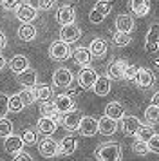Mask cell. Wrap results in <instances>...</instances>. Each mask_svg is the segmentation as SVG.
Listing matches in <instances>:
<instances>
[{
	"mask_svg": "<svg viewBox=\"0 0 159 161\" xmlns=\"http://www.w3.org/2000/svg\"><path fill=\"white\" fill-rule=\"evenodd\" d=\"M141 127V121L136 116H123L121 118V132L125 136H136Z\"/></svg>",
	"mask_w": 159,
	"mask_h": 161,
	"instance_id": "5bb4252c",
	"label": "cell"
},
{
	"mask_svg": "<svg viewBox=\"0 0 159 161\" xmlns=\"http://www.w3.org/2000/svg\"><path fill=\"white\" fill-rule=\"evenodd\" d=\"M20 138L24 141V145H36L38 143V134H36L35 129H25Z\"/></svg>",
	"mask_w": 159,
	"mask_h": 161,
	"instance_id": "d6a6232c",
	"label": "cell"
},
{
	"mask_svg": "<svg viewBox=\"0 0 159 161\" xmlns=\"http://www.w3.org/2000/svg\"><path fill=\"white\" fill-rule=\"evenodd\" d=\"M14 16L22 24H33L38 18V11H36L35 6H31L27 2H20V6L14 9Z\"/></svg>",
	"mask_w": 159,
	"mask_h": 161,
	"instance_id": "7a4b0ae2",
	"label": "cell"
},
{
	"mask_svg": "<svg viewBox=\"0 0 159 161\" xmlns=\"http://www.w3.org/2000/svg\"><path fill=\"white\" fill-rule=\"evenodd\" d=\"M11 134H13V123H11V119L0 118V138L6 139L7 136H11Z\"/></svg>",
	"mask_w": 159,
	"mask_h": 161,
	"instance_id": "d590c367",
	"label": "cell"
},
{
	"mask_svg": "<svg viewBox=\"0 0 159 161\" xmlns=\"http://www.w3.org/2000/svg\"><path fill=\"white\" fill-rule=\"evenodd\" d=\"M6 45H7V38H6V35H4V31H0V51H4Z\"/></svg>",
	"mask_w": 159,
	"mask_h": 161,
	"instance_id": "7dc6e473",
	"label": "cell"
},
{
	"mask_svg": "<svg viewBox=\"0 0 159 161\" xmlns=\"http://www.w3.org/2000/svg\"><path fill=\"white\" fill-rule=\"evenodd\" d=\"M16 35H18L22 42H33L36 38V27L33 24H22L18 31H16Z\"/></svg>",
	"mask_w": 159,
	"mask_h": 161,
	"instance_id": "f1b7e54d",
	"label": "cell"
},
{
	"mask_svg": "<svg viewBox=\"0 0 159 161\" xmlns=\"http://www.w3.org/2000/svg\"><path fill=\"white\" fill-rule=\"evenodd\" d=\"M132 150H134L137 156H146V154H148V145H146L145 141H139V139H136V141L132 143Z\"/></svg>",
	"mask_w": 159,
	"mask_h": 161,
	"instance_id": "f35d334b",
	"label": "cell"
},
{
	"mask_svg": "<svg viewBox=\"0 0 159 161\" xmlns=\"http://www.w3.org/2000/svg\"><path fill=\"white\" fill-rule=\"evenodd\" d=\"M78 148V141L72 136H65L58 141V156H72Z\"/></svg>",
	"mask_w": 159,
	"mask_h": 161,
	"instance_id": "4fadbf2b",
	"label": "cell"
},
{
	"mask_svg": "<svg viewBox=\"0 0 159 161\" xmlns=\"http://www.w3.org/2000/svg\"><path fill=\"white\" fill-rule=\"evenodd\" d=\"M54 6H56V0H38V8L43 11H51Z\"/></svg>",
	"mask_w": 159,
	"mask_h": 161,
	"instance_id": "ee69618b",
	"label": "cell"
},
{
	"mask_svg": "<svg viewBox=\"0 0 159 161\" xmlns=\"http://www.w3.org/2000/svg\"><path fill=\"white\" fill-rule=\"evenodd\" d=\"M25 105L22 102L20 94H11L9 96V112H20Z\"/></svg>",
	"mask_w": 159,
	"mask_h": 161,
	"instance_id": "836d02e7",
	"label": "cell"
},
{
	"mask_svg": "<svg viewBox=\"0 0 159 161\" xmlns=\"http://www.w3.org/2000/svg\"><path fill=\"white\" fill-rule=\"evenodd\" d=\"M150 105H156V107H159V91H157L154 96H152V103H150Z\"/></svg>",
	"mask_w": 159,
	"mask_h": 161,
	"instance_id": "c3c4849f",
	"label": "cell"
},
{
	"mask_svg": "<svg viewBox=\"0 0 159 161\" xmlns=\"http://www.w3.org/2000/svg\"><path fill=\"white\" fill-rule=\"evenodd\" d=\"M72 56H74V62L81 67H89L90 62H92V54H90V51L87 47H78L76 51L72 53Z\"/></svg>",
	"mask_w": 159,
	"mask_h": 161,
	"instance_id": "484cf974",
	"label": "cell"
},
{
	"mask_svg": "<svg viewBox=\"0 0 159 161\" xmlns=\"http://www.w3.org/2000/svg\"><path fill=\"white\" fill-rule=\"evenodd\" d=\"M107 49H108V45L103 38H92L90 44H89V51H90V54H92L94 58L105 56L107 54Z\"/></svg>",
	"mask_w": 159,
	"mask_h": 161,
	"instance_id": "7402d4cb",
	"label": "cell"
},
{
	"mask_svg": "<svg viewBox=\"0 0 159 161\" xmlns=\"http://www.w3.org/2000/svg\"><path fill=\"white\" fill-rule=\"evenodd\" d=\"M130 11L137 16V18H143L150 13V0H129Z\"/></svg>",
	"mask_w": 159,
	"mask_h": 161,
	"instance_id": "e0dca14e",
	"label": "cell"
},
{
	"mask_svg": "<svg viewBox=\"0 0 159 161\" xmlns=\"http://www.w3.org/2000/svg\"><path fill=\"white\" fill-rule=\"evenodd\" d=\"M42 105H40V114H42L43 118H52L56 123H62V114L58 112L56 105L51 102H40Z\"/></svg>",
	"mask_w": 159,
	"mask_h": 161,
	"instance_id": "ffe728a7",
	"label": "cell"
},
{
	"mask_svg": "<svg viewBox=\"0 0 159 161\" xmlns=\"http://www.w3.org/2000/svg\"><path fill=\"white\" fill-rule=\"evenodd\" d=\"M156 67L159 69V58H156Z\"/></svg>",
	"mask_w": 159,
	"mask_h": 161,
	"instance_id": "f907efd6",
	"label": "cell"
},
{
	"mask_svg": "<svg viewBox=\"0 0 159 161\" xmlns=\"http://www.w3.org/2000/svg\"><path fill=\"white\" fill-rule=\"evenodd\" d=\"M6 64H7V60L4 58V56H2V54H0V71H2V69H4V67H6Z\"/></svg>",
	"mask_w": 159,
	"mask_h": 161,
	"instance_id": "681fc988",
	"label": "cell"
},
{
	"mask_svg": "<svg viewBox=\"0 0 159 161\" xmlns=\"http://www.w3.org/2000/svg\"><path fill=\"white\" fill-rule=\"evenodd\" d=\"M9 112V96L0 92V118H6Z\"/></svg>",
	"mask_w": 159,
	"mask_h": 161,
	"instance_id": "ab89813d",
	"label": "cell"
},
{
	"mask_svg": "<svg viewBox=\"0 0 159 161\" xmlns=\"http://www.w3.org/2000/svg\"><path fill=\"white\" fill-rule=\"evenodd\" d=\"M92 89L98 96H107L110 92V78L108 76H98V80H96Z\"/></svg>",
	"mask_w": 159,
	"mask_h": 161,
	"instance_id": "f546056e",
	"label": "cell"
},
{
	"mask_svg": "<svg viewBox=\"0 0 159 161\" xmlns=\"http://www.w3.org/2000/svg\"><path fill=\"white\" fill-rule=\"evenodd\" d=\"M16 78H18V83L24 85V87H29L33 89L36 85V81H38V73H36L35 69H25V71H22L20 74H16Z\"/></svg>",
	"mask_w": 159,
	"mask_h": 161,
	"instance_id": "ac0fdd59",
	"label": "cell"
},
{
	"mask_svg": "<svg viewBox=\"0 0 159 161\" xmlns=\"http://www.w3.org/2000/svg\"><path fill=\"white\" fill-rule=\"evenodd\" d=\"M105 116H108L110 119H121L123 116H125V107H123L119 102H110L105 107Z\"/></svg>",
	"mask_w": 159,
	"mask_h": 161,
	"instance_id": "4316f807",
	"label": "cell"
},
{
	"mask_svg": "<svg viewBox=\"0 0 159 161\" xmlns=\"http://www.w3.org/2000/svg\"><path fill=\"white\" fill-rule=\"evenodd\" d=\"M145 49L148 53H156L159 49V24H152L146 38H145Z\"/></svg>",
	"mask_w": 159,
	"mask_h": 161,
	"instance_id": "9c48e42d",
	"label": "cell"
},
{
	"mask_svg": "<svg viewBox=\"0 0 159 161\" xmlns=\"http://www.w3.org/2000/svg\"><path fill=\"white\" fill-rule=\"evenodd\" d=\"M22 148H24V141H22L20 136L11 134V136H7V138L4 139V150H6L7 154H18Z\"/></svg>",
	"mask_w": 159,
	"mask_h": 161,
	"instance_id": "44dd1931",
	"label": "cell"
},
{
	"mask_svg": "<svg viewBox=\"0 0 159 161\" xmlns=\"http://www.w3.org/2000/svg\"><path fill=\"white\" fill-rule=\"evenodd\" d=\"M94 9L101 13L103 16H107L110 11H112V2H108V0H98L96 4H94Z\"/></svg>",
	"mask_w": 159,
	"mask_h": 161,
	"instance_id": "8d00e7d4",
	"label": "cell"
},
{
	"mask_svg": "<svg viewBox=\"0 0 159 161\" xmlns=\"http://www.w3.org/2000/svg\"><path fill=\"white\" fill-rule=\"evenodd\" d=\"M96 80H98V73L94 71L92 67H83L78 74V85L81 89H85V91L87 89H92Z\"/></svg>",
	"mask_w": 159,
	"mask_h": 161,
	"instance_id": "8992f818",
	"label": "cell"
},
{
	"mask_svg": "<svg viewBox=\"0 0 159 161\" xmlns=\"http://www.w3.org/2000/svg\"><path fill=\"white\" fill-rule=\"evenodd\" d=\"M127 65H129V64H127L125 60H114V62L108 64V67H107V76L110 80H121Z\"/></svg>",
	"mask_w": 159,
	"mask_h": 161,
	"instance_id": "9a60e30c",
	"label": "cell"
},
{
	"mask_svg": "<svg viewBox=\"0 0 159 161\" xmlns=\"http://www.w3.org/2000/svg\"><path fill=\"white\" fill-rule=\"evenodd\" d=\"M154 134H156V130H154V127H152V125H141V127H139V130H137V134H136V139L148 143Z\"/></svg>",
	"mask_w": 159,
	"mask_h": 161,
	"instance_id": "1f68e13d",
	"label": "cell"
},
{
	"mask_svg": "<svg viewBox=\"0 0 159 161\" xmlns=\"http://www.w3.org/2000/svg\"><path fill=\"white\" fill-rule=\"evenodd\" d=\"M71 54L72 53H71L69 44H65V42H62V40L52 42L51 47H49V56L52 60H56V62H63V60H67Z\"/></svg>",
	"mask_w": 159,
	"mask_h": 161,
	"instance_id": "3957f363",
	"label": "cell"
},
{
	"mask_svg": "<svg viewBox=\"0 0 159 161\" xmlns=\"http://www.w3.org/2000/svg\"><path fill=\"white\" fill-rule=\"evenodd\" d=\"M80 121H81V112H80L78 109L62 114V125H63L65 130H69V132H76L78 130L80 129Z\"/></svg>",
	"mask_w": 159,
	"mask_h": 161,
	"instance_id": "5b68a950",
	"label": "cell"
},
{
	"mask_svg": "<svg viewBox=\"0 0 159 161\" xmlns=\"http://www.w3.org/2000/svg\"><path fill=\"white\" fill-rule=\"evenodd\" d=\"M2 8L7 9V11H14V9L20 6V0H0Z\"/></svg>",
	"mask_w": 159,
	"mask_h": 161,
	"instance_id": "7bdbcfd3",
	"label": "cell"
},
{
	"mask_svg": "<svg viewBox=\"0 0 159 161\" xmlns=\"http://www.w3.org/2000/svg\"><path fill=\"white\" fill-rule=\"evenodd\" d=\"M13 161H35V159H33V156H31L29 152H25V150H20L18 154H14Z\"/></svg>",
	"mask_w": 159,
	"mask_h": 161,
	"instance_id": "bcb514c9",
	"label": "cell"
},
{
	"mask_svg": "<svg viewBox=\"0 0 159 161\" xmlns=\"http://www.w3.org/2000/svg\"><path fill=\"white\" fill-rule=\"evenodd\" d=\"M80 36H81V29H80L76 24L62 25V29H60V40L65 42V44H72V42H76V40H80Z\"/></svg>",
	"mask_w": 159,
	"mask_h": 161,
	"instance_id": "ba28073f",
	"label": "cell"
},
{
	"mask_svg": "<svg viewBox=\"0 0 159 161\" xmlns=\"http://www.w3.org/2000/svg\"><path fill=\"white\" fill-rule=\"evenodd\" d=\"M33 92H35V98L38 102H49L51 98H52V87L47 85V83H36L35 87H33Z\"/></svg>",
	"mask_w": 159,
	"mask_h": 161,
	"instance_id": "cb8c5ba5",
	"label": "cell"
},
{
	"mask_svg": "<svg viewBox=\"0 0 159 161\" xmlns=\"http://www.w3.org/2000/svg\"><path fill=\"white\" fill-rule=\"evenodd\" d=\"M96 159L98 161H121L123 159V150L121 145L110 141V143H101L96 148Z\"/></svg>",
	"mask_w": 159,
	"mask_h": 161,
	"instance_id": "6da1fadb",
	"label": "cell"
},
{
	"mask_svg": "<svg viewBox=\"0 0 159 161\" xmlns=\"http://www.w3.org/2000/svg\"><path fill=\"white\" fill-rule=\"evenodd\" d=\"M145 119H146V125H159V107L156 105H148L146 110H145Z\"/></svg>",
	"mask_w": 159,
	"mask_h": 161,
	"instance_id": "4dcf8cb0",
	"label": "cell"
},
{
	"mask_svg": "<svg viewBox=\"0 0 159 161\" xmlns=\"http://www.w3.org/2000/svg\"><path fill=\"white\" fill-rule=\"evenodd\" d=\"M148 145V152H154V154H159V134H154L152 139L146 143Z\"/></svg>",
	"mask_w": 159,
	"mask_h": 161,
	"instance_id": "b9f144b4",
	"label": "cell"
},
{
	"mask_svg": "<svg viewBox=\"0 0 159 161\" xmlns=\"http://www.w3.org/2000/svg\"><path fill=\"white\" fill-rule=\"evenodd\" d=\"M52 103L56 105V109L60 114H65V112H71V110L76 109V102H74V98H71L69 94H58Z\"/></svg>",
	"mask_w": 159,
	"mask_h": 161,
	"instance_id": "7c38bea8",
	"label": "cell"
},
{
	"mask_svg": "<svg viewBox=\"0 0 159 161\" xmlns=\"http://www.w3.org/2000/svg\"><path fill=\"white\" fill-rule=\"evenodd\" d=\"M80 134L85 136V138H90L94 134H98V119L92 116H81V121H80Z\"/></svg>",
	"mask_w": 159,
	"mask_h": 161,
	"instance_id": "8fae6325",
	"label": "cell"
},
{
	"mask_svg": "<svg viewBox=\"0 0 159 161\" xmlns=\"http://www.w3.org/2000/svg\"><path fill=\"white\" fill-rule=\"evenodd\" d=\"M56 20L60 25L74 24V20H76V11H74V8L72 6H62L56 13Z\"/></svg>",
	"mask_w": 159,
	"mask_h": 161,
	"instance_id": "2e32d148",
	"label": "cell"
},
{
	"mask_svg": "<svg viewBox=\"0 0 159 161\" xmlns=\"http://www.w3.org/2000/svg\"><path fill=\"white\" fill-rule=\"evenodd\" d=\"M137 69L139 67L136 65H127V69H125V74H123V80H129V81H134L136 80V76H137Z\"/></svg>",
	"mask_w": 159,
	"mask_h": 161,
	"instance_id": "60d3db41",
	"label": "cell"
},
{
	"mask_svg": "<svg viewBox=\"0 0 159 161\" xmlns=\"http://www.w3.org/2000/svg\"><path fill=\"white\" fill-rule=\"evenodd\" d=\"M22 98V102H24V105L27 107V105H31V103H35L36 102V98H35V92H33V89H29V87H24V91L22 92H18Z\"/></svg>",
	"mask_w": 159,
	"mask_h": 161,
	"instance_id": "74e56055",
	"label": "cell"
},
{
	"mask_svg": "<svg viewBox=\"0 0 159 161\" xmlns=\"http://www.w3.org/2000/svg\"><path fill=\"white\" fill-rule=\"evenodd\" d=\"M116 130H118V121L116 119H110L108 116H103L98 119V132L100 134H103V136H112Z\"/></svg>",
	"mask_w": 159,
	"mask_h": 161,
	"instance_id": "d6986e66",
	"label": "cell"
},
{
	"mask_svg": "<svg viewBox=\"0 0 159 161\" xmlns=\"http://www.w3.org/2000/svg\"><path fill=\"white\" fill-rule=\"evenodd\" d=\"M9 69H11L14 74H20L22 71L29 69L27 56H24V54H16V56H13V58H11V62H9Z\"/></svg>",
	"mask_w": 159,
	"mask_h": 161,
	"instance_id": "83f0119b",
	"label": "cell"
},
{
	"mask_svg": "<svg viewBox=\"0 0 159 161\" xmlns=\"http://www.w3.org/2000/svg\"><path fill=\"white\" fill-rule=\"evenodd\" d=\"M0 161H2V159H0Z\"/></svg>",
	"mask_w": 159,
	"mask_h": 161,
	"instance_id": "816d5d0a",
	"label": "cell"
},
{
	"mask_svg": "<svg viewBox=\"0 0 159 161\" xmlns=\"http://www.w3.org/2000/svg\"><path fill=\"white\" fill-rule=\"evenodd\" d=\"M72 80H74V76H72V73L67 67H58L56 71H54V74H52V83L60 89L71 87Z\"/></svg>",
	"mask_w": 159,
	"mask_h": 161,
	"instance_id": "277c9868",
	"label": "cell"
},
{
	"mask_svg": "<svg viewBox=\"0 0 159 161\" xmlns=\"http://www.w3.org/2000/svg\"><path fill=\"white\" fill-rule=\"evenodd\" d=\"M36 129H38V132H42V134H45V136H51V134H54L58 129V123L52 119V118H40L38 119V123H36Z\"/></svg>",
	"mask_w": 159,
	"mask_h": 161,
	"instance_id": "d4e9b609",
	"label": "cell"
},
{
	"mask_svg": "<svg viewBox=\"0 0 159 161\" xmlns=\"http://www.w3.org/2000/svg\"><path fill=\"white\" fill-rule=\"evenodd\" d=\"M116 29L119 33H130L134 29V18L127 13H121V15L116 16Z\"/></svg>",
	"mask_w": 159,
	"mask_h": 161,
	"instance_id": "603a6c76",
	"label": "cell"
},
{
	"mask_svg": "<svg viewBox=\"0 0 159 161\" xmlns=\"http://www.w3.org/2000/svg\"><path fill=\"white\" fill-rule=\"evenodd\" d=\"M136 85L139 89H150L154 83H156V76L152 73L150 69H146V67H139L137 69V76H136Z\"/></svg>",
	"mask_w": 159,
	"mask_h": 161,
	"instance_id": "52a82bcc",
	"label": "cell"
},
{
	"mask_svg": "<svg viewBox=\"0 0 159 161\" xmlns=\"http://www.w3.org/2000/svg\"><path fill=\"white\" fill-rule=\"evenodd\" d=\"M38 152L42 154L43 158H54L58 156V141L47 136V138H43L42 141H38Z\"/></svg>",
	"mask_w": 159,
	"mask_h": 161,
	"instance_id": "30bf717a",
	"label": "cell"
},
{
	"mask_svg": "<svg viewBox=\"0 0 159 161\" xmlns=\"http://www.w3.org/2000/svg\"><path fill=\"white\" fill-rule=\"evenodd\" d=\"M112 42H114V45H118V47H125V45H129L130 42H132V36H130V33H116L114 38H112Z\"/></svg>",
	"mask_w": 159,
	"mask_h": 161,
	"instance_id": "e575fe53",
	"label": "cell"
},
{
	"mask_svg": "<svg viewBox=\"0 0 159 161\" xmlns=\"http://www.w3.org/2000/svg\"><path fill=\"white\" fill-rule=\"evenodd\" d=\"M89 20H90L92 24H101L103 20H105V16L101 15V13H98L96 9H92V11L89 13Z\"/></svg>",
	"mask_w": 159,
	"mask_h": 161,
	"instance_id": "f6af8a7d",
	"label": "cell"
}]
</instances>
